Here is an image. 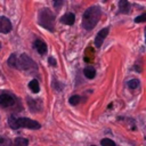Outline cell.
Segmentation results:
<instances>
[{
  "mask_svg": "<svg viewBox=\"0 0 146 146\" xmlns=\"http://www.w3.org/2000/svg\"><path fill=\"white\" fill-rule=\"evenodd\" d=\"M13 144H14V146H27L29 140L26 138H23V137H17V138H15Z\"/></svg>",
  "mask_w": 146,
  "mask_h": 146,
  "instance_id": "4fadbf2b",
  "label": "cell"
},
{
  "mask_svg": "<svg viewBox=\"0 0 146 146\" xmlns=\"http://www.w3.org/2000/svg\"><path fill=\"white\" fill-rule=\"evenodd\" d=\"M11 145H13V141L9 138L0 136V146H11Z\"/></svg>",
  "mask_w": 146,
  "mask_h": 146,
  "instance_id": "5bb4252c",
  "label": "cell"
},
{
  "mask_svg": "<svg viewBox=\"0 0 146 146\" xmlns=\"http://www.w3.org/2000/svg\"><path fill=\"white\" fill-rule=\"evenodd\" d=\"M108 32H110V27H104V29H102V30L97 33V35H96V38H95V46H96L97 48H100V46L103 44V42H104L105 38L107 36Z\"/></svg>",
  "mask_w": 146,
  "mask_h": 146,
  "instance_id": "52a82bcc",
  "label": "cell"
},
{
  "mask_svg": "<svg viewBox=\"0 0 146 146\" xmlns=\"http://www.w3.org/2000/svg\"><path fill=\"white\" fill-rule=\"evenodd\" d=\"M63 5V1H55L54 2V6L55 7H59V6H62Z\"/></svg>",
  "mask_w": 146,
  "mask_h": 146,
  "instance_id": "ffe728a7",
  "label": "cell"
},
{
  "mask_svg": "<svg viewBox=\"0 0 146 146\" xmlns=\"http://www.w3.org/2000/svg\"><path fill=\"white\" fill-rule=\"evenodd\" d=\"M80 102H81V97L79 95H73V96L70 97V104L73 105V106L78 105Z\"/></svg>",
  "mask_w": 146,
  "mask_h": 146,
  "instance_id": "9a60e30c",
  "label": "cell"
},
{
  "mask_svg": "<svg viewBox=\"0 0 146 146\" xmlns=\"http://www.w3.org/2000/svg\"><path fill=\"white\" fill-rule=\"evenodd\" d=\"M145 17H146V14H143V15L136 17V18H135V23H141V22H145V21H146Z\"/></svg>",
  "mask_w": 146,
  "mask_h": 146,
  "instance_id": "ac0fdd59",
  "label": "cell"
},
{
  "mask_svg": "<svg viewBox=\"0 0 146 146\" xmlns=\"http://www.w3.org/2000/svg\"><path fill=\"white\" fill-rule=\"evenodd\" d=\"M8 65L17 70L29 72H35L38 70V66L34 63V60L26 54H22L19 57H17L16 54H11L10 57L8 58Z\"/></svg>",
  "mask_w": 146,
  "mask_h": 146,
  "instance_id": "6da1fadb",
  "label": "cell"
},
{
  "mask_svg": "<svg viewBox=\"0 0 146 146\" xmlns=\"http://www.w3.org/2000/svg\"><path fill=\"white\" fill-rule=\"evenodd\" d=\"M100 16H102V10H100V8L98 6H91V7H89L83 13L82 21H81L82 27L84 30H87V31L92 30L97 25Z\"/></svg>",
  "mask_w": 146,
  "mask_h": 146,
  "instance_id": "7a4b0ae2",
  "label": "cell"
},
{
  "mask_svg": "<svg viewBox=\"0 0 146 146\" xmlns=\"http://www.w3.org/2000/svg\"><path fill=\"white\" fill-rule=\"evenodd\" d=\"M39 23L41 26H43L48 31L54 32V30H55V14L48 8L42 9L39 14Z\"/></svg>",
  "mask_w": 146,
  "mask_h": 146,
  "instance_id": "277c9868",
  "label": "cell"
},
{
  "mask_svg": "<svg viewBox=\"0 0 146 146\" xmlns=\"http://www.w3.org/2000/svg\"><path fill=\"white\" fill-rule=\"evenodd\" d=\"M119 11L122 14H129L130 13V3L127 0H121L119 1Z\"/></svg>",
  "mask_w": 146,
  "mask_h": 146,
  "instance_id": "30bf717a",
  "label": "cell"
},
{
  "mask_svg": "<svg viewBox=\"0 0 146 146\" xmlns=\"http://www.w3.org/2000/svg\"><path fill=\"white\" fill-rule=\"evenodd\" d=\"M8 124L11 129L16 130L19 128H27V129H40L41 124L32 119H27V117H16V116H10L8 119Z\"/></svg>",
  "mask_w": 146,
  "mask_h": 146,
  "instance_id": "3957f363",
  "label": "cell"
},
{
  "mask_svg": "<svg viewBox=\"0 0 146 146\" xmlns=\"http://www.w3.org/2000/svg\"><path fill=\"white\" fill-rule=\"evenodd\" d=\"M91 146H95V145H91Z\"/></svg>",
  "mask_w": 146,
  "mask_h": 146,
  "instance_id": "44dd1931",
  "label": "cell"
},
{
  "mask_svg": "<svg viewBox=\"0 0 146 146\" xmlns=\"http://www.w3.org/2000/svg\"><path fill=\"white\" fill-rule=\"evenodd\" d=\"M48 63H49L51 66H56V65H57V64H56V60H55L54 57H49V58H48Z\"/></svg>",
  "mask_w": 146,
  "mask_h": 146,
  "instance_id": "d6986e66",
  "label": "cell"
},
{
  "mask_svg": "<svg viewBox=\"0 0 146 146\" xmlns=\"http://www.w3.org/2000/svg\"><path fill=\"white\" fill-rule=\"evenodd\" d=\"M33 47L36 49V51L40 54V55H44L47 52V44L40 40V39H35L34 42H33Z\"/></svg>",
  "mask_w": 146,
  "mask_h": 146,
  "instance_id": "ba28073f",
  "label": "cell"
},
{
  "mask_svg": "<svg viewBox=\"0 0 146 146\" xmlns=\"http://www.w3.org/2000/svg\"><path fill=\"white\" fill-rule=\"evenodd\" d=\"M0 47H1V43H0Z\"/></svg>",
  "mask_w": 146,
  "mask_h": 146,
  "instance_id": "7402d4cb",
  "label": "cell"
},
{
  "mask_svg": "<svg viewBox=\"0 0 146 146\" xmlns=\"http://www.w3.org/2000/svg\"><path fill=\"white\" fill-rule=\"evenodd\" d=\"M13 26H11V22L9 21V18H7L6 16H0V33L7 34L11 31Z\"/></svg>",
  "mask_w": 146,
  "mask_h": 146,
  "instance_id": "8992f818",
  "label": "cell"
},
{
  "mask_svg": "<svg viewBox=\"0 0 146 146\" xmlns=\"http://www.w3.org/2000/svg\"><path fill=\"white\" fill-rule=\"evenodd\" d=\"M29 88L31 89V91H32V92L38 94V92L40 91V84H39V81H38V80H35V79L31 80V81H30V83H29Z\"/></svg>",
  "mask_w": 146,
  "mask_h": 146,
  "instance_id": "7c38bea8",
  "label": "cell"
},
{
  "mask_svg": "<svg viewBox=\"0 0 146 146\" xmlns=\"http://www.w3.org/2000/svg\"><path fill=\"white\" fill-rule=\"evenodd\" d=\"M83 74L87 79H94L96 76V70L92 66H87L83 70Z\"/></svg>",
  "mask_w": 146,
  "mask_h": 146,
  "instance_id": "8fae6325",
  "label": "cell"
},
{
  "mask_svg": "<svg viewBox=\"0 0 146 146\" xmlns=\"http://www.w3.org/2000/svg\"><path fill=\"white\" fill-rule=\"evenodd\" d=\"M100 144H102V146H116L115 143L110 138H103L100 140Z\"/></svg>",
  "mask_w": 146,
  "mask_h": 146,
  "instance_id": "e0dca14e",
  "label": "cell"
},
{
  "mask_svg": "<svg viewBox=\"0 0 146 146\" xmlns=\"http://www.w3.org/2000/svg\"><path fill=\"white\" fill-rule=\"evenodd\" d=\"M60 22L63 24H66V25H73L74 22H75V16H74L73 13H66L65 15L62 16Z\"/></svg>",
  "mask_w": 146,
  "mask_h": 146,
  "instance_id": "9c48e42d",
  "label": "cell"
},
{
  "mask_svg": "<svg viewBox=\"0 0 146 146\" xmlns=\"http://www.w3.org/2000/svg\"><path fill=\"white\" fill-rule=\"evenodd\" d=\"M139 87V80L137 79H131L130 81H128V88L130 89H136Z\"/></svg>",
  "mask_w": 146,
  "mask_h": 146,
  "instance_id": "2e32d148",
  "label": "cell"
},
{
  "mask_svg": "<svg viewBox=\"0 0 146 146\" xmlns=\"http://www.w3.org/2000/svg\"><path fill=\"white\" fill-rule=\"evenodd\" d=\"M15 104V97L10 94L3 92L0 95V106L6 108V107H10Z\"/></svg>",
  "mask_w": 146,
  "mask_h": 146,
  "instance_id": "5b68a950",
  "label": "cell"
}]
</instances>
